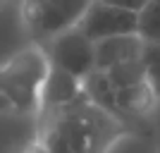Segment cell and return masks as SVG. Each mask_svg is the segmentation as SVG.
I'll return each instance as SVG.
<instances>
[{"mask_svg":"<svg viewBox=\"0 0 160 153\" xmlns=\"http://www.w3.org/2000/svg\"><path fill=\"white\" fill-rule=\"evenodd\" d=\"M141 48H143V41L136 33L100 38L93 43V53H96L93 69H108V67L120 65V62L136 60V58H141Z\"/></svg>","mask_w":160,"mask_h":153,"instance_id":"52a82bcc","label":"cell"},{"mask_svg":"<svg viewBox=\"0 0 160 153\" xmlns=\"http://www.w3.org/2000/svg\"><path fill=\"white\" fill-rule=\"evenodd\" d=\"M5 3H7V0H0V10H2V7H5Z\"/></svg>","mask_w":160,"mask_h":153,"instance_id":"4fadbf2b","label":"cell"},{"mask_svg":"<svg viewBox=\"0 0 160 153\" xmlns=\"http://www.w3.org/2000/svg\"><path fill=\"white\" fill-rule=\"evenodd\" d=\"M24 153H48V151H46V148H43V146H41L38 141H36V144H33V146H29V148H27V151H24Z\"/></svg>","mask_w":160,"mask_h":153,"instance_id":"8fae6325","label":"cell"},{"mask_svg":"<svg viewBox=\"0 0 160 153\" xmlns=\"http://www.w3.org/2000/svg\"><path fill=\"white\" fill-rule=\"evenodd\" d=\"M105 3H112V5H117V7H124V10H129V12H139L148 0H105Z\"/></svg>","mask_w":160,"mask_h":153,"instance_id":"30bf717a","label":"cell"},{"mask_svg":"<svg viewBox=\"0 0 160 153\" xmlns=\"http://www.w3.org/2000/svg\"><path fill=\"white\" fill-rule=\"evenodd\" d=\"M141 67H143V79L155 98H160V43L143 41L141 48Z\"/></svg>","mask_w":160,"mask_h":153,"instance_id":"9c48e42d","label":"cell"},{"mask_svg":"<svg viewBox=\"0 0 160 153\" xmlns=\"http://www.w3.org/2000/svg\"><path fill=\"white\" fill-rule=\"evenodd\" d=\"M91 3L93 0H22V24L33 41H50L77 27Z\"/></svg>","mask_w":160,"mask_h":153,"instance_id":"3957f363","label":"cell"},{"mask_svg":"<svg viewBox=\"0 0 160 153\" xmlns=\"http://www.w3.org/2000/svg\"><path fill=\"white\" fill-rule=\"evenodd\" d=\"M122 134L124 122L84 93L72 105L43 113L38 144L48 153H108Z\"/></svg>","mask_w":160,"mask_h":153,"instance_id":"6da1fadb","label":"cell"},{"mask_svg":"<svg viewBox=\"0 0 160 153\" xmlns=\"http://www.w3.org/2000/svg\"><path fill=\"white\" fill-rule=\"evenodd\" d=\"M5 110H12V108H10V103H7V100L0 96V113H5Z\"/></svg>","mask_w":160,"mask_h":153,"instance_id":"7c38bea8","label":"cell"},{"mask_svg":"<svg viewBox=\"0 0 160 153\" xmlns=\"http://www.w3.org/2000/svg\"><path fill=\"white\" fill-rule=\"evenodd\" d=\"M136 36L148 43H160V0H148L136 12Z\"/></svg>","mask_w":160,"mask_h":153,"instance_id":"ba28073f","label":"cell"},{"mask_svg":"<svg viewBox=\"0 0 160 153\" xmlns=\"http://www.w3.org/2000/svg\"><path fill=\"white\" fill-rule=\"evenodd\" d=\"M48 55L38 46L22 48L0 62V96L17 113H36L48 74Z\"/></svg>","mask_w":160,"mask_h":153,"instance_id":"7a4b0ae2","label":"cell"},{"mask_svg":"<svg viewBox=\"0 0 160 153\" xmlns=\"http://www.w3.org/2000/svg\"><path fill=\"white\" fill-rule=\"evenodd\" d=\"M84 36L93 41L110 38V36H127L136 33V12H129L124 7H117L105 0H93L84 17L77 24Z\"/></svg>","mask_w":160,"mask_h":153,"instance_id":"5b68a950","label":"cell"},{"mask_svg":"<svg viewBox=\"0 0 160 153\" xmlns=\"http://www.w3.org/2000/svg\"><path fill=\"white\" fill-rule=\"evenodd\" d=\"M48 62L84 81L96 67L93 41L88 36H84L77 27L67 29V31H62V33L50 38Z\"/></svg>","mask_w":160,"mask_h":153,"instance_id":"277c9868","label":"cell"},{"mask_svg":"<svg viewBox=\"0 0 160 153\" xmlns=\"http://www.w3.org/2000/svg\"><path fill=\"white\" fill-rule=\"evenodd\" d=\"M84 96V81L72 77L69 72L60 69L55 65H48V74L41 86V100L38 110L43 113H55L60 108L72 105L74 100H79Z\"/></svg>","mask_w":160,"mask_h":153,"instance_id":"8992f818","label":"cell"}]
</instances>
